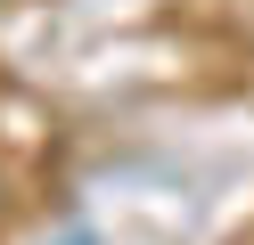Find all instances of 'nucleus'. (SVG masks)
<instances>
[{
    "label": "nucleus",
    "mask_w": 254,
    "mask_h": 245,
    "mask_svg": "<svg viewBox=\"0 0 254 245\" xmlns=\"http://www.w3.org/2000/svg\"><path fill=\"white\" fill-rule=\"evenodd\" d=\"M66 245H90V237H66Z\"/></svg>",
    "instance_id": "f257e3e1"
}]
</instances>
